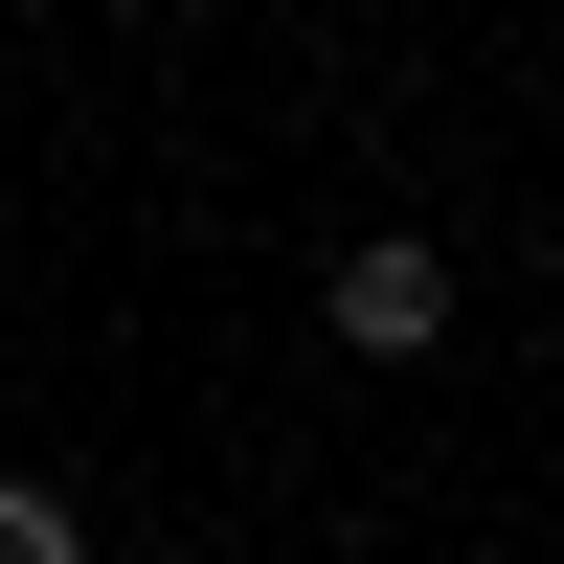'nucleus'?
<instances>
[{
    "label": "nucleus",
    "instance_id": "obj_2",
    "mask_svg": "<svg viewBox=\"0 0 564 564\" xmlns=\"http://www.w3.org/2000/svg\"><path fill=\"white\" fill-rule=\"evenodd\" d=\"M0 564H90V542H68V497H45V475H0Z\"/></svg>",
    "mask_w": 564,
    "mask_h": 564
},
{
    "label": "nucleus",
    "instance_id": "obj_1",
    "mask_svg": "<svg viewBox=\"0 0 564 564\" xmlns=\"http://www.w3.org/2000/svg\"><path fill=\"white\" fill-rule=\"evenodd\" d=\"M339 339H361V361H430V339H452V271L406 249V226H384V249H339Z\"/></svg>",
    "mask_w": 564,
    "mask_h": 564
}]
</instances>
